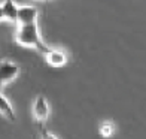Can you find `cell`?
<instances>
[{
    "label": "cell",
    "instance_id": "obj_1",
    "mask_svg": "<svg viewBox=\"0 0 146 139\" xmlns=\"http://www.w3.org/2000/svg\"><path fill=\"white\" fill-rule=\"evenodd\" d=\"M15 42L23 45V46H31L36 48L40 52L46 54L51 48L45 45V42L42 41L40 31H39V25L36 24H30V25H19L15 30Z\"/></svg>",
    "mask_w": 146,
    "mask_h": 139
},
{
    "label": "cell",
    "instance_id": "obj_2",
    "mask_svg": "<svg viewBox=\"0 0 146 139\" xmlns=\"http://www.w3.org/2000/svg\"><path fill=\"white\" fill-rule=\"evenodd\" d=\"M33 117H35V120L40 126H43L49 117V103L46 100V97L42 94L35 99V103H33Z\"/></svg>",
    "mask_w": 146,
    "mask_h": 139
},
{
    "label": "cell",
    "instance_id": "obj_3",
    "mask_svg": "<svg viewBox=\"0 0 146 139\" xmlns=\"http://www.w3.org/2000/svg\"><path fill=\"white\" fill-rule=\"evenodd\" d=\"M18 72H19V66L17 63L9 60L0 61V88L8 82H11L12 79H15Z\"/></svg>",
    "mask_w": 146,
    "mask_h": 139
},
{
    "label": "cell",
    "instance_id": "obj_4",
    "mask_svg": "<svg viewBox=\"0 0 146 139\" xmlns=\"http://www.w3.org/2000/svg\"><path fill=\"white\" fill-rule=\"evenodd\" d=\"M39 17V11L35 6H19L18 8V17H17V24L19 25H30L36 24Z\"/></svg>",
    "mask_w": 146,
    "mask_h": 139
},
{
    "label": "cell",
    "instance_id": "obj_5",
    "mask_svg": "<svg viewBox=\"0 0 146 139\" xmlns=\"http://www.w3.org/2000/svg\"><path fill=\"white\" fill-rule=\"evenodd\" d=\"M45 57H46V61H48V64L54 66V67H61V66H64L66 63H67V60H69L67 52H66V51L52 49V48L46 52Z\"/></svg>",
    "mask_w": 146,
    "mask_h": 139
},
{
    "label": "cell",
    "instance_id": "obj_6",
    "mask_svg": "<svg viewBox=\"0 0 146 139\" xmlns=\"http://www.w3.org/2000/svg\"><path fill=\"white\" fill-rule=\"evenodd\" d=\"M0 115L8 118L9 121H15V111L12 109V105L2 93H0Z\"/></svg>",
    "mask_w": 146,
    "mask_h": 139
},
{
    "label": "cell",
    "instance_id": "obj_7",
    "mask_svg": "<svg viewBox=\"0 0 146 139\" xmlns=\"http://www.w3.org/2000/svg\"><path fill=\"white\" fill-rule=\"evenodd\" d=\"M3 15H5V19L8 21H12V23H17V17H18V6L12 2V0H8L5 2L3 5Z\"/></svg>",
    "mask_w": 146,
    "mask_h": 139
},
{
    "label": "cell",
    "instance_id": "obj_8",
    "mask_svg": "<svg viewBox=\"0 0 146 139\" xmlns=\"http://www.w3.org/2000/svg\"><path fill=\"white\" fill-rule=\"evenodd\" d=\"M115 130H116V127H115V124L112 123V121H104L100 126V133L104 138H110L112 135L115 133Z\"/></svg>",
    "mask_w": 146,
    "mask_h": 139
},
{
    "label": "cell",
    "instance_id": "obj_9",
    "mask_svg": "<svg viewBox=\"0 0 146 139\" xmlns=\"http://www.w3.org/2000/svg\"><path fill=\"white\" fill-rule=\"evenodd\" d=\"M39 135H40V139H58L54 133H51L45 126H40V127H39Z\"/></svg>",
    "mask_w": 146,
    "mask_h": 139
},
{
    "label": "cell",
    "instance_id": "obj_10",
    "mask_svg": "<svg viewBox=\"0 0 146 139\" xmlns=\"http://www.w3.org/2000/svg\"><path fill=\"white\" fill-rule=\"evenodd\" d=\"M5 19V15H3V6L0 5V21H3Z\"/></svg>",
    "mask_w": 146,
    "mask_h": 139
}]
</instances>
